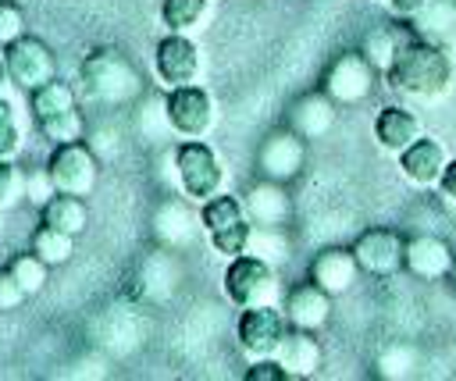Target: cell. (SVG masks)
Here are the masks:
<instances>
[{
    "label": "cell",
    "mask_w": 456,
    "mask_h": 381,
    "mask_svg": "<svg viewBox=\"0 0 456 381\" xmlns=\"http://www.w3.org/2000/svg\"><path fill=\"white\" fill-rule=\"evenodd\" d=\"M39 214H43V224L61 228V231H68V235H82L86 224H89V210H86L82 196H71V192L50 196V199L39 207Z\"/></svg>",
    "instance_id": "cell-20"
},
{
    "label": "cell",
    "mask_w": 456,
    "mask_h": 381,
    "mask_svg": "<svg viewBox=\"0 0 456 381\" xmlns=\"http://www.w3.org/2000/svg\"><path fill=\"white\" fill-rule=\"evenodd\" d=\"M331 121H335V100H331L328 93L303 96V100L296 103V110H292V125H296V132H299L303 139L321 135L324 128H331Z\"/></svg>",
    "instance_id": "cell-21"
},
{
    "label": "cell",
    "mask_w": 456,
    "mask_h": 381,
    "mask_svg": "<svg viewBox=\"0 0 456 381\" xmlns=\"http://www.w3.org/2000/svg\"><path fill=\"white\" fill-rule=\"evenodd\" d=\"M46 171L57 185V192H71V196H86L93 192L96 185V157L93 150L75 139V142H57L50 160H46Z\"/></svg>",
    "instance_id": "cell-8"
},
{
    "label": "cell",
    "mask_w": 456,
    "mask_h": 381,
    "mask_svg": "<svg viewBox=\"0 0 456 381\" xmlns=\"http://www.w3.org/2000/svg\"><path fill=\"white\" fill-rule=\"evenodd\" d=\"M403 239L392 228H367L356 235V242L349 246L356 256V267L367 274H392L403 267Z\"/></svg>",
    "instance_id": "cell-12"
},
{
    "label": "cell",
    "mask_w": 456,
    "mask_h": 381,
    "mask_svg": "<svg viewBox=\"0 0 456 381\" xmlns=\"http://www.w3.org/2000/svg\"><path fill=\"white\" fill-rule=\"evenodd\" d=\"M438 189L449 203H456V157H449V164L442 167V178H438Z\"/></svg>",
    "instance_id": "cell-36"
},
{
    "label": "cell",
    "mask_w": 456,
    "mask_h": 381,
    "mask_svg": "<svg viewBox=\"0 0 456 381\" xmlns=\"http://www.w3.org/2000/svg\"><path fill=\"white\" fill-rule=\"evenodd\" d=\"M82 78L89 93L100 100H125L135 93V82H139L118 50H93L82 61Z\"/></svg>",
    "instance_id": "cell-10"
},
{
    "label": "cell",
    "mask_w": 456,
    "mask_h": 381,
    "mask_svg": "<svg viewBox=\"0 0 456 381\" xmlns=\"http://www.w3.org/2000/svg\"><path fill=\"white\" fill-rule=\"evenodd\" d=\"M7 82H11V75H7V64H4V50H0V96H4Z\"/></svg>",
    "instance_id": "cell-37"
},
{
    "label": "cell",
    "mask_w": 456,
    "mask_h": 381,
    "mask_svg": "<svg viewBox=\"0 0 456 381\" xmlns=\"http://www.w3.org/2000/svg\"><path fill=\"white\" fill-rule=\"evenodd\" d=\"M50 196H57V185H53L50 171H46V167L28 171V174H25V199H28L32 207H43Z\"/></svg>",
    "instance_id": "cell-31"
},
{
    "label": "cell",
    "mask_w": 456,
    "mask_h": 381,
    "mask_svg": "<svg viewBox=\"0 0 456 381\" xmlns=\"http://www.w3.org/2000/svg\"><path fill=\"white\" fill-rule=\"evenodd\" d=\"M385 7H388L395 18H417V14L428 7V0H388Z\"/></svg>",
    "instance_id": "cell-35"
},
{
    "label": "cell",
    "mask_w": 456,
    "mask_h": 381,
    "mask_svg": "<svg viewBox=\"0 0 456 381\" xmlns=\"http://www.w3.org/2000/svg\"><path fill=\"white\" fill-rule=\"evenodd\" d=\"M28 296H25V288L18 285V278H14V271L11 267H0V310H14V306H21Z\"/></svg>",
    "instance_id": "cell-34"
},
{
    "label": "cell",
    "mask_w": 456,
    "mask_h": 381,
    "mask_svg": "<svg viewBox=\"0 0 456 381\" xmlns=\"http://www.w3.org/2000/svg\"><path fill=\"white\" fill-rule=\"evenodd\" d=\"M39 128H43V135H46L53 146H57V142H75V139L86 135V121H82V114H78L75 107L57 110V114H50V118H39Z\"/></svg>",
    "instance_id": "cell-26"
},
{
    "label": "cell",
    "mask_w": 456,
    "mask_h": 381,
    "mask_svg": "<svg viewBox=\"0 0 456 381\" xmlns=\"http://www.w3.org/2000/svg\"><path fill=\"white\" fill-rule=\"evenodd\" d=\"M175 178H178L182 192L196 203H207L210 196H217L224 189V167H221L217 153L200 139H185L175 150Z\"/></svg>",
    "instance_id": "cell-3"
},
{
    "label": "cell",
    "mask_w": 456,
    "mask_h": 381,
    "mask_svg": "<svg viewBox=\"0 0 456 381\" xmlns=\"http://www.w3.org/2000/svg\"><path fill=\"white\" fill-rule=\"evenodd\" d=\"M260 167L267 178L281 182L303 167V135L299 132H274L260 146Z\"/></svg>",
    "instance_id": "cell-18"
},
{
    "label": "cell",
    "mask_w": 456,
    "mask_h": 381,
    "mask_svg": "<svg viewBox=\"0 0 456 381\" xmlns=\"http://www.w3.org/2000/svg\"><path fill=\"white\" fill-rule=\"evenodd\" d=\"M449 281H452V288H456V263H452V271H449Z\"/></svg>",
    "instance_id": "cell-38"
},
{
    "label": "cell",
    "mask_w": 456,
    "mask_h": 381,
    "mask_svg": "<svg viewBox=\"0 0 456 381\" xmlns=\"http://www.w3.org/2000/svg\"><path fill=\"white\" fill-rule=\"evenodd\" d=\"M321 342H317V331H303V328H289V335L281 338V349H278V363L292 374V377H310L317 374L321 367Z\"/></svg>",
    "instance_id": "cell-19"
},
{
    "label": "cell",
    "mask_w": 456,
    "mask_h": 381,
    "mask_svg": "<svg viewBox=\"0 0 456 381\" xmlns=\"http://www.w3.org/2000/svg\"><path fill=\"white\" fill-rule=\"evenodd\" d=\"M71 249H75V235H68V231H61V228H50V224L39 221V228L32 231V253H36L39 260H46L50 267L64 263V260L71 256Z\"/></svg>",
    "instance_id": "cell-24"
},
{
    "label": "cell",
    "mask_w": 456,
    "mask_h": 381,
    "mask_svg": "<svg viewBox=\"0 0 456 381\" xmlns=\"http://www.w3.org/2000/svg\"><path fill=\"white\" fill-rule=\"evenodd\" d=\"M356 256L353 249H342V246H328L314 256L310 263V281L321 285L328 296H342L353 281H356Z\"/></svg>",
    "instance_id": "cell-16"
},
{
    "label": "cell",
    "mask_w": 456,
    "mask_h": 381,
    "mask_svg": "<svg viewBox=\"0 0 456 381\" xmlns=\"http://www.w3.org/2000/svg\"><path fill=\"white\" fill-rule=\"evenodd\" d=\"M285 317H289V328L321 331L328 324V317H331V296L321 285L303 281L285 296Z\"/></svg>",
    "instance_id": "cell-15"
},
{
    "label": "cell",
    "mask_w": 456,
    "mask_h": 381,
    "mask_svg": "<svg viewBox=\"0 0 456 381\" xmlns=\"http://www.w3.org/2000/svg\"><path fill=\"white\" fill-rule=\"evenodd\" d=\"M25 196V174L14 167V160L0 157V210L14 207Z\"/></svg>",
    "instance_id": "cell-30"
},
{
    "label": "cell",
    "mask_w": 456,
    "mask_h": 381,
    "mask_svg": "<svg viewBox=\"0 0 456 381\" xmlns=\"http://www.w3.org/2000/svg\"><path fill=\"white\" fill-rule=\"evenodd\" d=\"M399 46L403 43H395V36L388 32V28H378V32H370L367 39H363V57L374 64V71H388L392 68V61H395V53H399Z\"/></svg>",
    "instance_id": "cell-28"
},
{
    "label": "cell",
    "mask_w": 456,
    "mask_h": 381,
    "mask_svg": "<svg viewBox=\"0 0 456 381\" xmlns=\"http://www.w3.org/2000/svg\"><path fill=\"white\" fill-rule=\"evenodd\" d=\"M378 4H388V0H378Z\"/></svg>",
    "instance_id": "cell-39"
},
{
    "label": "cell",
    "mask_w": 456,
    "mask_h": 381,
    "mask_svg": "<svg viewBox=\"0 0 456 381\" xmlns=\"http://www.w3.org/2000/svg\"><path fill=\"white\" fill-rule=\"evenodd\" d=\"M18 150H21V128H18V118H14L11 100L0 96V157L14 160Z\"/></svg>",
    "instance_id": "cell-29"
},
{
    "label": "cell",
    "mask_w": 456,
    "mask_h": 381,
    "mask_svg": "<svg viewBox=\"0 0 456 381\" xmlns=\"http://www.w3.org/2000/svg\"><path fill=\"white\" fill-rule=\"evenodd\" d=\"M285 335H289V317H285V310H278L274 303L246 306V310L239 313L235 338H239V349H242L249 360L278 356Z\"/></svg>",
    "instance_id": "cell-5"
},
{
    "label": "cell",
    "mask_w": 456,
    "mask_h": 381,
    "mask_svg": "<svg viewBox=\"0 0 456 381\" xmlns=\"http://www.w3.org/2000/svg\"><path fill=\"white\" fill-rule=\"evenodd\" d=\"M164 118H167L175 135L203 139L217 121V107H214V96L203 85H196V82L192 85H175V89H167Z\"/></svg>",
    "instance_id": "cell-6"
},
{
    "label": "cell",
    "mask_w": 456,
    "mask_h": 381,
    "mask_svg": "<svg viewBox=\"0 0 456 381\" xmlns=\"http://www.w3.org/2000/svg\"><path fill=\"white\" fill-rule=\"evenodd\" d=\"M445 164H449L445 146H442L438 139H428V135L413 139V142L399 153V171H403V178L413 182V185H420V189L438 185Z\"/></svg>",
    "instance_id": "cell-14"
},
{
    "label": "cell",
    "mask_w": 456,
    "mask_h": 381,
    "mask_svg": "<svg viewBox=\"0 0 456 381\" xmlns=\"http://www.w3.org/2000/svg\"><path fill=\"white\" fill-rule=\"evenodd\" d=\"M207 18V0H160V21L171 32H192Z\"/></svg>",
    "instance_id": "cell-25"
},
{
    "label": "cell",
    "mask_w": 456,
    "mask_h": 381,
    "mask_svg": "<svg viewBox=\"0 0 456 381\" xmlns=\"http://www.w3.org/2000/svg\"><path fill=\"white\" fill-rule=\"evenodd\" d=\"M4 64H7L11 82L28 89V93L36 85L57 78V57L39 36H18L14 43H7L4 46Z\"/></svg>",
    "instance_id": "cell-7"
},
{
    "label": "cell",
    "mask_w": 456,
    "mask_h": 381,
    "mask_svg": "<svg viewBox=\"0 0 456 381\" xmlns=\"http://www.w3.org/2000/svg\"><path fill=\"white\" fill-rule=\"evenodd\" d=\"M28 107H32V114H36V121H39V118H50V114H57V110L75 107V93H71L68 82L50 78V82H43V85H36V89L28 93Z\"/></svg>",
    "instance_id": "cell-23"
},
{
    "label": "cell",
    "mask_w": 456,
    "mask_h": 381,
    "mask_svg": "<svg viewBox=\"0 0 456 381\" xmlns=\"http://www.w3.org/2000/svg\"><path fill=\"white\" fill-rule=\"evenodd\" d=\"M292 374L278 363V356H267V360H249V370H246V381H289Z\"/></svg>",
    "instance_id": "cell-33"
},
{
    "label": "cell",
    "mask_w": 456,
    "mask_h": 381,
    "mask_svg": "<svg viewBox=\"0 0 456 381\" xmlns=\"http://www.w3.org/2000/svg\"><path fill=\"white\" fill-rule=\"evenodd\" d=\"M224 296L239 310L274 303V296H278V274H274V267L267 260L249 256V253H239L224 267Z\"/></svg>",
    "instance_id": "cell-4"
},
{
    "label": "cell",
    "mask_w": 456,
    "mask_h": 381,
    "mask_svg": "<svg viewBox=\"0 0 456 381\" xmlns=\"http://www.w3.org/2000/svg\"><path fill=\"white\" fill-rule=\"evenodd\" d=\"M7 267L14 271V278H18V285L25 288V296H36V292H43L50 263H46V260H39L32 249H28V253H18V256H14Z\"/></svg>",
    "instance_id": "cell-27"
},
{
    "label": "cell",
    "mask_w": 456,
    "mask_h": 381,
    "mask_svg": "<svg viewBox=\"0 0 456 381\" xmlns=\"http://www.w3.org/2000/svg\"><path fill=\"white\" fill-rule=\"evenodd\" d=\"M153 68L167 89L192 85L200 78V46L189 39V32H167L153 50Z\"/></svg>",
    "instance_id": "cell-11"
},
{
    "label": "cell",
    "mask_w": 456,
    "mask_h": 381,
    "mask_svg": "<svg viewBox=\"0 0 456 381\" xmlns=\"http://www.w3.org/2000/svg\"><path fill=\"white\" fill-rule=\"evenodd\" d=\"M370 89H374V64L360 50L338 53L328 64L324 85H321V93H328L335 103H360L370 96Z\"/></svg>",
    "instance_id": "cell-9"
},
{
    "label": "cell",
    "mask_w": 456,
    "mask_h": 381,
    "mask_svg": "<svg viewBox=\"0 0 456 381\" xmlns=\"http://www.w3.org/2000/svg\"><path fill=\"white\" fill-rule=\"evenodd\" d=\"M0 4H4V0H0Z\"/></svg>",
    "instance_id": "cell-40"
},
{
    "label": "cell",
    "mask_w": 456,
    "mask_h": 381,
    "mask_svg": "<svg viewBox=\"0 0 456 381\" xmlns=\"http://www.w3.org/2000/svg\"><path fill=\"white\" fill-rule=\"evenodd\" d=\"M424 132H420V118L413 114V110H406V107H385V110H378V118H374V142L385 150V153H403L413 139H420Z\"/></svg>",
    "instance_id": "cell-17"
},
{
    "label": "cell",
    "mask_w": 456,
    "mask_h": 381,
    "mask_svg": "<svg viewBox=\"0 0 456 381\" xmlns=\"http://www.w3.org/2000/svg\"><path fill=\"white\" fill-rule=\"evenodd\" d=\"M456 256H452V246L438 235H413L406 239L403 246V267L413 274V278H424V281H438V278H449Z\"/></svg>",
    "instance_id": "cell-13"
},
{
    "label": "cell",
    "mask_w": 456,
    "mask_h": 381,
    "mask_svg": "<svg viewBox=\"0 0 456 381\" xmlns=\"http://www.w3.org/2000/svg\"><path fill=\"white\" fill-rule=\"evenodd\" d=\"M200 221H203V231L210 239V246L221 253V256H239V253H249V242H253V217L249 210L242 207L239 196H228V192H217L203 203L200 210Z\"/></svg>",
    "instance_id": "cell-2"
},
{
    "label": "cell",
    "mask_w": 456,
    "mask_h": 381,
    "mask_svg": "<svg viewBox=\"0 0 456 381\" xmlns=\"http://www.w3.org/2000/svg\"><path fill=\"white\" fill-rule=\"evenodd\" d=\"M246 210H249V217L260 221V224H278V221L289 217V199H285V192L267 178V182H260V185L249 189Z\"/></svg>",
    "instance_id": "cell-22"
},
{
    "label": "cell",
    "mask_w": 456,
    "mask_h": 381,
    "mask_svg": "<svg viewBox=\"0 0 456 381\" xmlns=\"http://www.w3.org/2000/svg\"><path fill=\"white\" fill-rule=\"evenodd\" d=\"M18 36H25V14H21V7L18 4H0V50L7 46V43H14Z\"/></svg>",
    "instance_id": "cell-32"
},
{
    "label": "cell",
    "mask_w": 456,
    "mask_h": 381,
    "mask_svg": "<svg viewBox=\"0 0 456 381\" xmlns=\"http://www.w3.org/2000/svg\"><path fill=\"white\" fill-rule=\"evenodd\" d=\"M392 89H399L403 96H413V100H438L449 93V82H452V64H449V53L442 46H431V43H420V39H410L399 46L392 68L385 71Z\"/></svg>",
    "instance_id": "cell-1"
}]
</instances>
